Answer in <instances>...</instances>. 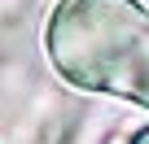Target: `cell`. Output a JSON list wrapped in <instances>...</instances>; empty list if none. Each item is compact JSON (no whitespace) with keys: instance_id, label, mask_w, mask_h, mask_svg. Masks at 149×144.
<instances>
[{"instance_id":"6da1fadb","label":"cell","mask_w":149,"mask_h":144,"mask_svg":"<svg viewBox=\"0 0 149 144\" xmlns=\"http://www.w3.org/2000/svg\"><path fill=\"white\" fill-rule=\"evenodd\" d=\"M57 74L84 92L149 105V9L136 0H61L44 31Z\"/></svg>"},{"instance_id":"7a4b0ae2","label":"cell","mask_w":149,"mask_h":144,"mask_svg":"<svg viewBox=\"0 0 149 144\" xmlns=\"http://www.w3.org/2000/svg\"><path fill=\"white\" fill-rule=\"evenodd\" d=\"M132 144H149V127H145V131H136V140H132Z\"/></svg>"}]
</instances>
